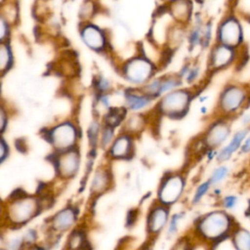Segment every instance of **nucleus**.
<instances>
[{"instance_id": "a211bd4d", "label": "nucleus", "mask_w": 250, "mask_h": 250, "mask_svg": "<svg viewBox=\"0 0 250 250\" xmlns=\"http://www.w3.org/2000/svg\"><path fill=\"white\" fill-rule=\"evenodd\" d=\"M90 247L87 236L82 229H73L66 242L67 250H87Z\"/></svg>"}, {"instance_id": "4c0bfd02", "label": "nucleus", "mask_w": 250, "mask_h": 250, "mask_svg": "<svg viewBox=\"0 0 250 250\" xmlns=\"http://www.w3.org/2000/svg\"><path fill=\"white\" fill-rule=\"evenodd\" d=\"M8 151V147L6 143L0 138V162L6 157Z\"/></svg>"}, {"instance_id": "a878e982", "label": "nucleus", "mask_w": 250, "mask_h": 250, "mask_svg": "<svg viewBox=\"0 0 250 250\" xmlns=\"http://www.w3.org/2000/svg\"><path fill=\"white\" fill-rule=\"evenodd\" d=\"M180 85L179 78L176 77H168L165 79H160V88H159V95H162L166 92H170Z\"/></svg>"}, {"instance_id": "f257e3e1", "label": "nucleus", "mask_w": 250, "mask_h": 250, "mask_svg": "<svg viewBox=\"0 0 250 250\" xmlns=\"http://www.w3.org/2000/svg\"><path fill=\"white\" fill-rule=\"evenodd\" d=\"M238 224L225 210L210 211L199 217L193 224L190 237L209 248H214L229 239Z\"/></svg>"}, {"instance_id": "412c9836", "label": "nucleus", "mask_w": 250, "mask_h": 250, "mask_svg": "<svg viewBox=\"0 0 250 250\" xmlns=\"http://www.w3.org/2000/svg\"><path fill=\"white\" fill-rule=\"evenodd\" d=\"M12 63V53L5 42H0V73L5 72Z\"/></svg>"}, {"instance_id": "6e6552de", "label": "nucleus", "mask_w": 250, "mask_h": 250, "mask_svg": "<svg viewBox=\"0 0 250 250\" xmlns=\"http://www.w3.org/2000/svg\"><path fill=\"white\" fill-rule=\"evenodd\" d=\"M246 94L239 86H229L224 90L220 98V108L225 113H232L236 111L244 104Z\"/></svg>"}, {"instance_id": "f03ea898", "label": "nucleus", "mask_w": 250, "mask_h": 250, "mask_svg": "<svg viewBox=\"0 0 250 250\" xmlns=\"http://www.w3.org/2000/svg\"><path fill=\"white\" fill-rule=\"evenodd\" d=\"M41 203L31 195H17L9 203L6 211L7 220L15 226L27 223L39 212Z\"/></svg>"}, {"instance_id": "39448f33", "label": "nucleus", "mask_w": 250, "mask_h": 250, "mask_svg": "<svg viewBox=\"0 0 250 250\" xmlns=\"http://www.w3.org/2000/svg\"><path fill=\"white\" fill-rule=\"evenodd\" d=\"M190 94L187 90H176L166 94L158 104L159 111L171 117L183 115L187 110Z\"/></svg>"}, {"instance_id": "1a4fd4ad", "label": "nucleus", "mask_w": 250, "mask_h": 250, "mask_svg": "<svg viewBox=\"0 0 250 250\" xmlns=\"http://www.w3.org/2000/svg\"><path fill=\"white\" fill-rule=\"evenodd\" d=\"M79 153L74 148L61 152V155L56 160L57 172L62 178H71L77 173L79 169Z\"/></svg>"}, {"instance_id": "2f4dec72", "label": "nucleus", "mask_w": 250, "mask_h": 250, "mask_svg": "<svg viewBox=\"0 0 250 250\" xmlns=\"http://www.w3.org/2000/svg\"><path fill=\"white\" fill-rule=\"evenodd\" d=\"M237 201H238V198L236 196H234V195H228V196L223 198L222 206L226 210H232L237 205Z\"/></svg>"}, {"instance_id": "dca6fc26", "label": "nucleus", "mask_w": 250, "mask_h": 250, "mask_svg": "<svg viewBox=\"0 0 250 250\" xmlns=\"http://www.w3.org/2000/svg\"><path fill=\"white\" fill-rule=\"evenodd\" d=\"M229 240L234 250H250V230L244 227L237 225L233 229Z\"/></svg>"}, {"instance_id": "c756f323", "label": "nucleus", "mask_w": 250, "mask_h": 250, "mask_svg": "<svg viewBox=\"0 0 250 250\" xmlns=\"http://www.w3.org/2000/svg\"><path fill=\"white\" fill-rule=\"evenodd\" d=\"M113 135H114V130L111 127L105 126L104 130L102 131L101 135V143L104 146H107L108 145H111L112 140H113Z\"/></svg>"}, {"instance_id": "f704fd0d", "label": "nucleus", "mask_w": 250, "mask_h": 250, "mask_svg": "<svg viewBox=\"0 0 250 250\" xmlns=\"http://www.w3.org/2000/svg\"><path fill=\"white\" fill-rule=\"evenodd\" d=\"M100 133V124L97 121L92 122L89 128V137L91 141H96L98 139V135Z\"/></svg>"}, {"instance_id": "58836bf2", "label": "nucleus", "mask_w": 250, "mask_h": 250, "mask_svg": "<svg viewBox=\"0 0 250 250\" xmlns=\"http://www.w3.org/2000/svg\"><path fill=\"white\" fill-rule=\"evenodd\" d=\"M6 121H7L6 113H5L4 109H2V108L0 107V132L5 128V126H6Z\"/></svg>"}, {"instance_id": "bb28decb", "label": "nucleus", "mask_w": 250, "mask_h": 250, "mask_svg": "<svg viewBox=\"0 0 250 250\" xmlns=\"http://www.w3.org/2000/svg\"><path fill=\"white\" fill-rule=\"evenodd\" d=\"M228 174H229V169H228L226 166H221V167L217 168V169L213 172V174H212V176H211V178H210V180H209L210 186L218 185V184L221 183L224 179H226V177L228 176Z\"/></svg>"}, {"instance_id": "9d476101", "label": "nucleus", "mask_w": 250, "mask_h": 250, "mask_svg": "<svg viewBox=\"0 0 250 250\" xmlns=\"http://www.w3.org/2000/svg\"><path fill=\"white\" fill-rule=\"evenodd\" d=\"M242 33L239 22L234 18L226 20L219 29V40L222 45L233 48L241 41Z\"/></svg>"}, {"instance_id": "473e14b6", "label": "nucleus", "mask_w": 250, "mask_h": 250, "mask_svg": "<svg viewBox=\"0 0 250 250\" xmlns=\"http://www.w3.org/2000/svg\"><path fill=\"white\" fill-rule=\"evenodd\" d=\"M9 30V22L6 21V19L0 15V42H3V40L7 37Z\"/></svg>"}, {"instance_id": "0eeeda50", "label": "nucleus", "mask_w": 250, "mask_h": 250, "mask_svg": "<svg viewBox=\"0 0 250 250\" xmlns=\"http://www.w3.org/2000/svg\"><path fill=\"white\" fill-rule=\"evenodd\" d=\"M153 64L141 57L130 60L124 67L125 77L134 84H141L147 81L153 74Z\"/></svg>"}, {"instance_id": "20e7f679", "label": "nucleus", "mask_w": 250, "mask_h": 250, "mask_svg": "<svg viewBox=\"0 0 250 250\" xmlns=\"http://www.w3.org/2000/svg\"><path fill=\"white\" fill-rule=\"evenodd\" d=\"M170 219L169 207L160 203L151 206L146 219V232L149 239H156L166 229Z\"/></svg>"}, {"instance_id": "6ab92c4d", "label": "nucleus", "mask_w": 250, "mask_h": 250, "mask_svg": "<svg viewBox=\"0 0 250 250\" xmlns=\"http://www.w3.org/2000/svg\"><path fill=\"white\" fill-rule=\"evenodd\" d=\"M127 106L132 110H140L146 107L151 103V98L144 93L128 92L125 95Z\"/></svg>"}, {"instance_id": "e433bc0d", "label": "nucleus", "mask_w": 250, "mask_h": 250, "mask_svg": "<svg viewBox=\"0 0 250 250\" xmlns=\"http://www.w3.org/2000/svg\"><path fill=\"white\" fill-rule=\"evenodd\" d=\"M97 87L99 88V90L100 91H102V92H106L109 88H110V84H109V82L105 79V78H100L99 79V81H98V83H97Z\"/></svg>"}, {"instance_id": "b1692460", "label": "nucleus", "mask_w": 250, "mask_h": 250, "mask_svg": "<svg viewBox=\"0 0 250 250\" xmlns=\"http://www.w3.org/2000/svg\"><path fill=\"white\" fill-rule=\"evenodd\" d=\"M172 13L175 18L178 20L184 21L188 18L189 15V7L187 2H175L174 6L171 8Z\"/></svg>"}, {"instance_id": "a19ab883", "label": "nucleus", "mask_w": 250, "mask_h": 250, "mask_svg": "<svg viewBox=\"0 0 250 250\" xmlns=\"http://www.w3.org/2000/svg\"><path fill=\"white\" fill-rule=\"evenodd\" d=\"M242 151L243 152H249L250 151V137L245 140L242 146Z\"/></svg>"}, {"instance_id": "7ed1b4c3", "label": "nucleus", "mask_w": 250, "mask_h": 250, "mask_svg": "<svg viewBox=\"0 0 250 250\" xmlns=\"http://www.w3.org/2000/svg\"><path fill=\"white\" fill-rule=\"evenodd\" d=\"M48 140L59 152L72 149L77 141V129L70 122H62L54 126L48 133Z\"/></svg>"}, {"instance_id": "aec40b11", "label": "nucleus", "mask_w": 250, "mask_h": 250, "mask_svg": "<svg viewBox=\"0 0 250 250\" xmlns=\"http://www.w3.org/2000/svg\"><path fill=\"white\" fill-rule=\"evenodd\" d=\"M247 134V130H242L237 132L233 138L231 139V141L228 144V146H226L218 154V160L220 161H225L227 159H229L231 154L239 147V146L241 145L243 139L245 138Z\"/></svg>"}, {"instance_id": "2eb2a0df", "label": "nucleus", "mask_w": 250, "mask_h": 250, "mask_svg": "<svg viewBox=\"0 0 250 250\" xmlns=\"http://www.w3.org/2000/svg\"><path fill=\"white\" fill-rule=\"evenodd\" d=\"M229 127L225 123H216L209 128L206 135V144L211 146H217L221 145L229 136Z\"/></svg>"}, {"instance_id": "f8f14e48", "label": "nucleus", "mask_w": 250, "mask_h": 250, "mask_svg": "<svg viewBox=\"0 0 250 250\" xmlns=\"http://www.w3.org/2000/svg\"><path fill=\"white\" fill-rule=\"evenodd\" d=\"M76 218V211L71 207H65L55 214L51 221V227L56 232H63L75 224Z\"/></svg>"}, {"instance_id": "79ce46f5", "label": "nucleus", "mask_w": 250, "mask_h": 250, "mask_svg": "<svg viewBox=\"0 0 250 250\" xmlns=\"http://www.w3.org/2000/svg\"><path fill=\"white\" fill-rule=\"evenodd\" d=\"M242 123L243 124H249L250 123V112H248L247 114H245L242 118Z\"/></svg>"}, {"instance_id": "ddd939ff", "label": "nucleus", "mask_w": 250, "mask_h": 250, "mask_svg": "<svg viewBox=\"0 0 250 250\" xmlns=\"http://www.w3.org/2000/svg\"><path fill=\"white\" fill-rule=\"evenodd\" d=\"M132 147L131 137L128 134H123L112 141L109 148V154L113 158H125L130 155Z\"/></svg>"}, {"instance_id": "5701e85b", "label": "nucleus", "mask_w": 250, "mask_h": 250, "mask_svg": "<svg viewBox=\"0 0 250 250\" xmlns=\"http://www.w3.org/2000/svg\"><path fill=\"white\" fill-rule=\"evenodd\" d=\"M124 114H125V111L120 108L110 109L105 116V123H106L105 126H108L111 128L118 126L122 121Z\"/></svg>"}, {"instance_id": "ea45409f", "label": "nucleus", "mask_w": 250, "mask_h": 250, "mask_svg": "<svg viewBox=\"0 0 250 250\" xmlns=\"http://www.w3.org/2000/svg\"><path fill=\"white\" fill-rule=\"evenodd\" d=\"M198 74V69L197 68H189L188 73V81H192L196 78Z\"/></svg>"}, {"instance_id": "c85d7f7f", "label": "nucleus", "mask_w": 250, "mask_h": 250, "mask_svg": "<svg viewBox=\"0 0 250 250\" xmlns=\"http://www.w3.org/2000/svg\"><path fill=\"white\" fill-rule=\"evenodd\" d=\"M210 184L209 182H205L203 184H201L200 186H198V188H196L195 192H194V195L192 197V203L193 204H197L202 198L203 196L205 195V193L208 191L209 188H210Z\"/></svg>"}, {"instance_id": "cd10ccee", "label": "nucleus", "mask_w": 250, "mask_h": 250, "mask_svg": "<svg viewBox=\"0 0 250 250\" xmlns=\"http://www.w3.org/2000/svg\"><path fill=\"white\" fill-rule=\"evenodd\" d=\"M195 243L193 239L188 237H181L174 244L172 250H192V244Z\"/></svg>"}, {"instance_id": "9b49d317", "label": "nucleus", "mask_w": 250, "mask_h": 250, "mask_svg": "<svg viewBox=\"0 0 250 250\" xmlns=\"http://www.w3.org/2000/svg\"><path fill=\"white\" fill-rule=\"evenodd\" d=\"M81 38L91 49L100 51L105 46V36L103 30L94 24H86L81 30Z\"/></svg>"}, {"instance_id": "393cba45", "label": "nucleus", "mask_w": 250, "mask_h": 250, "mask_svg": "<svg viewBox=\"0 0 250 250\" xmlns=\"http://www.w3.org/2000/svg\"><path fill=\"white\" fill-rule=\"evenodd\" d=\"M145 125V119L141 116V115H133L131 116L126 124L127 127V132L129 134V132L131 133H135V132H139Z\"/></svg>"}, {"instance_id": "f3484780", "label": "nucleus", "mask_w": 250, "mask_h": 250, "mask_svg": "<svg viewBox=\"0 0 250 250\" xmlns=\"http://www.w3.org/2000/svg\"><path fill=\"white\" fill-rule=\"evenodd\" d=\"M110 185V176L107 170L104 168L98 169L92 179L91 190L92 192L98 194L105 191Z\"/></svg>"}, {"instance_id": "4be33fe9", "label": "nucleus", "mask_w": 250, "mask_h": 250, "mask_svg": "<svg viewBox=\"0 0 250 250\" xmlns=\"http://www.w3.org/2000/svg\"><path fill=\"white\" fill-rule=\"evenodd\" d=\"M184 217H185V214L182 213V212L175 213L170 217L168 225H167L166 229H165L166 230V235L168 237H173L177 234V232L179 230V228H180L181 221Z\"/></svg>"}, {"instance_id": "423d86ee", "label": "nucleus", "mask_w": 250, "mask_h": 250, "mask_svg": "<svg viewBox=\"0 0 250 250\" xmlns=\"http://www.w3.org/2000/svg\"><path fill=\"white\" fill-rule=\"evenodd\" d=\"M185 188V182L179 175L169 176L162 182L157 192V202L164 206H171L182 196Z\"/></svg>"}, {"instance_id": "4468645a", "label": "nucleus", "mask_w": 250, "mask_h": 250, "mask_svg": "<svg viewBox=\"0 0 250 250\" xmlns=\"http://www.w3.org/2000/svg\"><path fill=\"white\" fill-rule=\"evenodd\" d=\"M233 49L225 45H219L213 49L211 56V62L213 67L221 68L228 65L233 59Z\"/></svg>"}, {"instance_id": "7c9ffc66", "label": "nucleus", "mask_w": 250, "mask_h": 250, "mask_svg": "<svg viewBox=\"0 0 250 250\" xmlns=\"http://www.w3.org/2000/svg\"><path fill=\"white\" fill-rule=\"evenodd\" d=\"M23 245H24V241H23L22 236H14L8 240V242L6 244V249L7 250H21Z\"/></svg>"}, {"instance_id": "37998d69", "label": "nucleus", "mask_w": 250, "mask_h": 250, "mask_svg": "<svg viewBox=\"0 0 250 250\" xmlns=\"http://www.w3.org/2000/svg\"><path fill=\"white\" fill-rule=\"evenodd\" d=\"M2 212H3V207H2L1 202H0V217H1V215H2Z\"/></svg>"}, {"instance_id": "c9c22d12", "label": "nucleus", "mask_w": 250, "mask_h": 250, "mask_svg": "<svg viewBox=\"0 0 250 250\" xmlns=\"http://www.w3.org/2000/svg\"><path fill=\"white\" fill-rule=\"evenodd\" d=\"M93 10H94V8L91 3H85L84 6H82L80 9V17L84 18V19L91 17L90 15H92Z\"/></svg>"}, {"instance_id": "72a5a7b5", "label": "nucleus", "mask_w": 250, "mask_h": 250, "mask_svg": "<svg viewBox=\"0 0 250 250\" xmlns=\"http://www.w3.org/2000/svg\"><path fill=\"white\" fill-rule=\"evenodd\" d=\"M138 219V210L137 209H131L127 213V218H126V227L127 228H132Z\"/></svg>"}]
</instances>
